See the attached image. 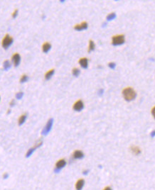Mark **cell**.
<instances>
[{"mask_svg": "<svg viewBox=\"0 0 155 190\" xmlns=\"http://www.w3.org/2000/svg\"><path fill=\"white\" fill-rule=\"evenodd\" d=\"M17 15H18V9H16V10L14 11V13L12 14V17H13L14 19H15V18L17 16Z\"/></svg>", "mask_w": 155, "mask_h": 190, "instance_id": "obj_23", "label": "cell"}, {"mask_svg": "<svg viewBox=\"0 0 155 190\" xmlns=\"http://www.w3.org/2000/svg\"><path fill=\"white\" fill-rule=\"evenodd\" d=\"M88 29V23L87 22H82L80 24H77L74 26V29L78 31H83V30H85Z\"/></svg>", "mask_w": 155, "mask_h": 190, "instance_id": "obj_9", "label": "cell"}, {"mask_svg": "<svg viewBox=\"0 0 155 190\" xmlns=\"http://www.w3.org/2000/svg\"><path fill=\"white\" fill-rule=\"evenodd\" d=\"M125 41L124 35H117L114 36L112 38V44L113 45H122Z\"/></svg>", "mask_w": 155, "mask_h": 190, "instance_id": "obj_2", "label": "cell"}, {"mask_svg": "<svg viewBox=\"0 0 155 190\" xmlns=\"http://www.w3.org/2000/svg\"><path fill=\"white\" fill-rule=\"evenodd\" d=\"M54 74V69L48 70V71L46 73V74H45V79H46V80H50Z\"/></svg>", "mask_w": 155, "mask_h": 190, "instance_id": "obj_16", "label": "cell"}, {"mask_svg": "<svg viewBox=\"0 0 155 190\" xmlns=\"http://www.w3.org/2000/svg\"><path fill=\"white\" fill-rule=\"evenodd\" d=\"M8 177H9V175H8V173H4V175H3V178H4V179H7V178H8Z\"/></svg>", "mask_w": 155, "mask_h": 190, "instance_id": "obj_26", "label": "cell"}, {"mask_svg": "<svg viewBox=\"0 0 155 190\" xmlns=\"http://www.w3.org/2000/svg\"><path fill=\"white\" fill-rule=\"evenodd\" d=\"M108 66L110 67L111 69H114V68L115 67V63H110L108 64Z\"/></svg>", "mask_w": 155, "mask_h": 190, "instance_id": "obj_24", "label": "cell"}, {"mask_svg": "<svg viewBox=\"0 0 155 190\" xmlns=\"http://www.w3.org/2000/svg\"><path fill=\"white\" fill-rule=\"evenodd\" d=\"M85 184V180L83 179H80L77 181L76 184V190H81Z\"/></svg>", "mask_w": 155, "mask_h": 190, "instance_id": "obj_11", "label": "cell"}, {"mask_svg": "<svg viewBox=\"0 0 155 190\" xmlns=\"http://www.w3.org/2000/svg\"><path fill=\"white\" fill-rule=\"evenodd\" d=\"M11 60L15 67H18L21 63V56L19 53H14L11 58Z\"/></svg>", "mask_w": 155, "mask_h": 190, "instance_id": "obj_7", "label": "cell"}, {"mask_svg": "<svg viewBox=\"0 0 155 190\" xmlns=\"http://www.w3.org/2000/svg\"><path fill=\"white\" fill-rule=\"evenodd\" d=\"M122 95L126 101H132L136 98L137 93L131 87H126L122 91Z\"/></svg>", "mask_w": 155, "mask_h": 190, "instance_id": "obj_1", "label": "cell"}, {"mask_svg": "<svg viewBox=\"0 0 155 190\" xmlns=\"http://www.w3.org/2000/svg\"><path fill=\"white\" fill-rule=\"evenodd\" d=\"M14 105H15V101L14 99H12L11 101V102H10V106H14Z\"/></svg>", "mask_w": 155, "mask_h": 190, "instance_id": "obj_27", "label": "cell"}, {"mask_svg": "<svg viewBox=\"0 0 155 190\" xmlns=\"http://www.w3.org/2000/svg\"><path fill=\"white\" fill-rule=\"evenodd\" d=\"M80 70L79 69H78V68H73V70H72V73H73V74L75 76V77H78L79 74H80Z\"/></svg>", "mask_w": 155, "mask_h": 190, "instance_id": "obj_20", "label": "cell"}, {"mask_svg": "<svg viewBox=\"0 0 155 190\" xmlns=\"http://www.w3.org/2000/svg\"><path fill=\"white\" fill-rule=\"evenodd\" d=\"M84 157V153L81 150H76L73 154V158L74 159H82Z\"/></svg>", "mask_w": 155, "mask_h": 190, "instance_id": "obj_12", "label": "cell"}, {"mask_svg": "<svg viewBox=\"0 0 155 190\" xmlns=\"http://www.w3.org/2000/svg\"><path fill=\"white\" fill-rule=\"evenodd\" d=\"M28 80H29L28 76H27L26 74H23V75H22V76L21 77V78H20V82H21V83H24V82H27Z\"/></svg>", "mask_w": 155, "mask_h": 190, "instance_id": "obj_19", "label": "cell"}, {"mask_svg": "<svg viewBox=\"0 0 155 190\" xmlns=\"http://www.w3.org/2000/svg\"><path fill=\"white\" fill-rule=\"evenodd\" d=\"M95 43L93 42L92 40H90L89 41V46H88V52H91L95 50Z\"/></svg>", "mask_w": 155, "mask_h": 190, "instance_id": "obj_18", "label": "cell"}, {"mask_svg": "<svg viewBox=\"0 0 155 190\" xmlns=\"http://www.w3.org/2000/svg\"><path fill=\"white\" fill-rule=\"evenodd\" d=\"M26 118H27V114H23V115H22V116H20L19 118V121H18V124H19V126L23 125V124L25 123Z\"/></svg>", "mask_w": 155, "mask_h": 190, "instance_id": "obj_15", "label": "cell"}, {"mask_svg": "<svg viewBox=\"0 0 155 190\" xmlns=\"http://www.w3.org/2000/svg\"><path fill=\"white\" fill-rule=\"evenodd\" d=\"M102 190H112V189H111V187H106L105 188H104Z\"/></svg>", "mask_w": 155, "mask_h": 190, "instance_id": "obj_28", "label": "cell"}, {"mask_svg": "<svg viewBox=\"0 0 155 190\" xmlns=\"http://www.w3.org/2000/svg\"><path fill=\"white\" fill-rule=\"evenodd\" d=\"M79 63L80 65V66L84 68V69H86L88 67V60L86 58H80L79 60Z\"/></svg>", "mask_w": 155, "mask_h": 190, "instance_id": "obj_10", "label": "cell"}, {"mask_svg": "<svg viewBox=\"0 0 155 190\" xmlns=\"http://www.w3.org/2000/svg\"><path fill=\"white\" fill-rule=\"evenodd\" d=\"M130 150H131V152L133 154L135 155H137L140 154V153H141L140 148H139V147H137V146H131L130 147Z\"/></svg>", "mask_w": 155, "mask_h": 190, "instance_id": "obj_13", "label": "cell"}, {"mask_svg": "<svg viewBox=\"0 0 155 190\" xmlns=\"http://www.w3.org/2000/svg\"><path fill=\"white\" fill-rule=\"evenodd\" d=\"M152 136L153 137V136H155V131H153V132H152Z\"/></svg>", "mask_w": 155, "mask_h": 190, "instance_id": "obj_30", "label": "cell"}, {"mask_svg": "<svg viewBox=\"0 0 155 190\" xmlns=\"http://www.w3.org/2000/svg\"><path fill=\"white\" fill-rule=\"evenodd\" d=\"M53 123H54L53 118H50V119L48 121L46 125L45 126L44 129H43V131H42V135L46 136V135H47V134L51 131V128L53 126Z\"/></svg>", "mask_w": 155, "mask_h": 190, "instance_id": "obj_5", "label": "cell"}, {"mask_svg": "<svg viewBox=\"0 0 155 190\" xmlns=\"http://www.w3.org/2000/svg\"><path fill=\"white\" fill-rule=\"evenodd\" d=\"M23 93L22 92H19L16 93V98L17 99H21L23 97Z\"/></svg>", "mask_w": 155, "mask_h": 190, "instance_id": "obj_22", "label": "cell"}, {"mask_svg": "<svg viewBox=\"0 0 155 190\" xmlns=\"http://www.w3.org/2000/svg\"><path fill=\"white\" fill-rule=\"evenodd\" d=\"M13 38H11V36L9 35V34H7L4 38H3L2 40V43H1V45H2V47L4 48V49H8L9 46H11L12 43H13Z\"/></svg>", "mask_w": 155, "mask_h": 190, "instance_id": "obj_3", "label": "cell"}, {"mask_svg": "<svg viewBox=\"0 0 155 190\" xmlns=\"http://www.w3.org/2000/svg\"><path fill=\"white\" fill-rule=\"evenodd\" d=\"M11 63L8 60H5L4 62V63H3V67H4V69L6 70V71H7V70H9V69H10V67H11Z\"/></svg>", "mask_w": 155, "mask_h": 190, "instance_id": "obj_17", "label": "cell"}, {"mask_svg": "<svg viewBox=\"0 0 155 190\" xmlns=\"http://www.w3.org/2000/svg\"><path fill=\"white\" fill-rule=\"evenodd\" d=\"M73 109L76 111H80L81 110L83 109L84 108V104L83 102V101L81 100H78L77 102L73 104Z\"/></svg>", "mask_w": 155, "mask_h": 190, "instance_id": "obj_8", "label": "cell"}, {"mask_svg": "<svg viewBox=\"0 0 155 190\" xmlns=\"http://www.w3.org/2000/svg\"><path fill=\"white\" fill-rule=\"evenodd\" d=\"M152 116H154V118H155V106L153 107V109H152Z\"/></svg>", "mask_w": 155, "mask_h": 190, "instance_id": "obj_25", "label": "cell"}, {"mask_svg": "<svg viewBox=\"0 0 155 190\" xmlns=\"http://www.w3.org/2000/svg\"><path fill=\"white\" fill-rule=\"evenodd\" d=\"M51 48V45L49 43H45L42 46V50H43V52L45 53H48Z\"/></svg>", "mask_w": 155, "mask_h": 190, "instance_id": "obj_14", "label": "cell"}, {"mask_svg": "<svg viewBox=\"0 0 155 190\" xmlns=\"http://www.w3.org/2000/svg\"><path fill=\"white\" fill-rule=\"evenodd\" d=\"M115 17H116L115 14V13H111V14H110L107 16V19H108V21H111V20L114 19Z\"/></svg>", "mask_w": 155, "mask_h": 190, "instance_id": "obj_21", "label": "cell"}, {"mask_svg": "<svg viewBox=\"0 0 155 190\" xmlns=\"http://www.w3.org/2000/svg\"><path fill=\"white\" fill-rule=\"evenodd\" d=\"M102 92H103V90H102V89H100V90H99V92H98V93H99L100 95H102Z\"/></svg>", "mask_w": 155, "mask_h": 190, "instance_id": "obj_29", "label": "cell"}, {"mask_svg": "<svg viewBox=\"0 0 155 190\" xmlns=\"http://www.w3.org/2000/svg\"><path fill=\"white\" fill-rule=\"evenodd\" d=\"M66 165V161L64 159H61L59 160L58 161H57V162L55 163V168L54 171L55 172H58L62 168H63Z\"/></svg>", "mask_w": 155, "mask_h": 190, "instance_id": "obj_6", "label": "cell"}, {"mask_svg": "<svg viewBox=\"0 0 155 190\" xmlns=\"http://www.w3.org/2000/svg\"><path fill=\"white\" fill-rule=\"evenodd\" d=\"M43 144V141L42 140H38L36 143V144L34 145V146H33L32 148H31L29 150H28V151H27V153H26V158H29L32 154H33V153L36 150V149H37L38 148H39L40 146H41V145Z\"/></svg>", "mask_w": 155, "mask_h": 190, "instance_id": "obj_4", "label": "cell"}]
</instances>
